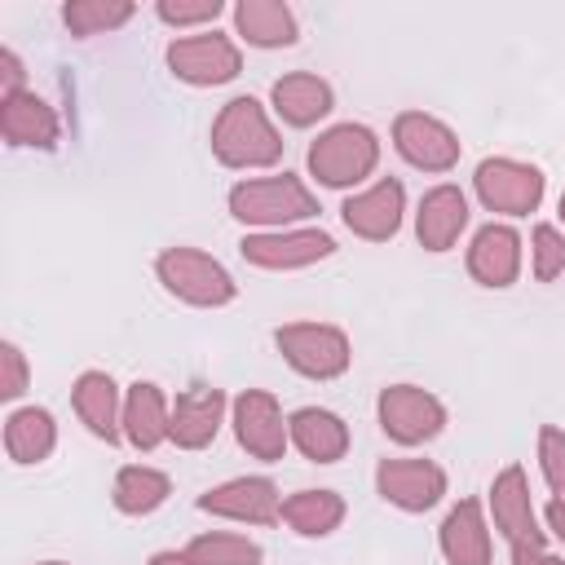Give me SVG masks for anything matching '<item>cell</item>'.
I'll return each mask as SVG.
<instances>
[{"label":"cell","mask_w":565,"mask_h":565,"mask_svg":"<svg viewBox=\"0 0 565 565\" xmlns=\"http://www.w3.org/2000/svg\"><path fill=\"white\" fill-rule=\"evenodd\" d=\"M212 154L225 168H269L282 159V137L256 97H234L212 124Z\"/></svg>","instance_id":"6da1fadb"},{"label":"cell","mask_w":565,"mask_h":565,"mask_svg":"<svg viewBox=\"0 0 565 565\" xmlns=\"http://www.w3.org/2000/svg\"><path fill=\"white\" fill-rule=\"evenodd\" d=\"M230 212L256 230H291L296 221H309L318 212V199L305 190L300 177L282 172V177L238 181L230 190Z\"/></svg>","instance_id":"7a4b0ae2"},{"label":"cell","mask_w":565,"mask_h":565,"mask_svg":"<svg viewBox=\"0 0 565 565\" xmlns=\"http://www.w3.org/2000/svg\"><path fill=\"white\" fill-rule=\"evenodd\" d=\"M375 163H380V137L366 124H335L318 132L309 146V172L331 190L358 185L362 177L375 172Z\"/></svg>","instance_id":"3957f363"},{"label":"cell","mask_w":565,"mask_h":565,"mask_svg":"<svg viewBox=\"0 0 565 565\" xmlns=\"http://www.w3.org/2000/svg\"><path fill=\"white\" fill-rule=\"evenodd\" d=\"M154 274H159V282L177 300L199 305V309H221V305H230L238 296V282L230 278V269L221 260H212L207 252H199V247H168V252H159Z\"/></svg>","instance_id":"277c9868"},{"label":"cell","mask_w":565,"mask_h":565,"mask_svg":"<svg viewBox=\"0 0 565 565\" xmlns=\"http://www.w3.org/2000/svg\"><path fill=\"white\" fill-rule=\"evenodd\" d=\"M274 344L287 358V366L309 380H335L349 371V358H353L349 335L327 322H287L274 331Z\"/></svg>","instance_id":"5b68a950"},{"label":"cell","mask_w":565,"mask_h":565,"mask_svg":"<svg viewBox=\"0 0 565 565\" xmlns=\"http://www.w3.org/2000/svg\"><path fill=\"white\" fill-rule=\"evenodd\" d=\"M375 415H380L384 437H393L397 446L433 441L446 428V406L419 384H388L375 402Z\"/></svg>","instance_id":"8992f818"},{"label":"cell","mask_w":565,"mask_h":565,"mask_svg":"<svg viewBox=\"0 0 565 565\" xmlns=\"http://www.w3.org/2000/svg\"><path fill=\"white\" fill-rule=\"evenodd\" d=\"M168 71L194 88H212V84H230L243 71V53L230 35H216V31L181 35L168 44Z\"/></svg>","instance_id":"52a82bcc"},{"label":"cell","mask_w":565,"mask_h":565,"mask_svg":"<svg viewBox=\"0 0 565 565\" xmlns=\"http://www.w3.org/2000/svg\"><path fill=\"white\" fill-rule=\"evenodd\" d=\"M472 185L477 199L503 216H530L543 203V172L521 159H481Z\"/></svg>","instance_id":"ba28073f"},{"label":"cell","mask_w":565,"mask_h":565,"mask_svg":"<svg viewBox=\"0 0 565 565\" xmlns=\"http://www.w3.org/2000/svg\"><path fill=\"white\" fill-rule=\"evenodd\" d=\"M393 146L419 172H450L459 163V137L424 110H402L393 119Z\"/></svg>","instance_id":"9c48e42d"},{"label":"cell","mask_w":565,"mask_h":565,"mask_svg":"<svg viewBox=\"0 0 565 565\" xmlns=\"http://www.w3.org/2000/svg\"><path fill=\"white\" fill-rule=\"evenodd\" d=\"M238 252L260 269H305L335 252L327 230H256L238 243Z\"/></svg>","instance_id":"30bf717a"},{"label":"cell","mask_w":565,"mask_h":565,"mask_svg":"<svg viewBox=\"0 0 565 565\" xmlns=\"http://www.w3.org/2000/svg\"><path fill=\"white\" fill-rule=\"evenodd\" d=\"M234 437L256 459H269V463L282 459L291 437H287V419L278 411V397L265 388H243L234 397Z\"/></svg>","instance_id":"8fae6325"},{"label":"cell","mask_w":565,"mask_h":565,"mask_svg":"<svg viewBox=\"0 0 565 565\" xmlns=\"http://www.w3.org/2000/svg\"><path fill=\"white\" fill-rule=\"evenodd\" d=\"M375 490L402 512H428L446 494V472L433 459H380Z\"/></svg>","instance_id":"7c38bea8"},{"label":"cell","mask_w":565,"mask_h":565,"mask_svg":"<svg viewBox=\"0 0 565 565\" xmlns=\"http://www.w3.org/2000/svg\"><path fill=\"white\" fill-rule=\"evenodd\" d=\"M199 512H212L225 521H247V525H274L282 516V499L269 477H234V481L199 494Z\"/></svg>","instance_id":"4fadbf2b"},{"label":"cell","mask_w":565,"mask_h":565,"mask_svg":"<svg viewBox=\"0 0 565 565\" xmlns=\"http://www.w3.org/2000/svg\"><path fill=\"white\" fill-rule=\"evenodd\" d=\"M490 512H494L499 534L512 547H543V530H539V516H534V503H530V481H525V468L521 463H508L494 477V486H490Z\"/></svg>","instance_id":"5bb4252c"},{"label":"cell","mask_w":565,"mask_h":565,"mask_svg":"<svg viewBox=\"0 0 565 565\" xmlns=\"http://www.w3.org/2000/svg\"><path fill=\"white\" fill-rule=\"evenodd\" d=\"M402 212H406V190H402L397 177H384V181L366 185L362 194L344 199V207H340L344 225H349L358 238H366V243L393 238V234L402 230Z\"/></svg>","instance_id":"9a60e30c"},{"label":"cell","mask_w":565,"mask_h":565,"mask_svg":"<svg viewBox=\"0 0 565 565\" xmlns=\"http://www.w3.org/2000/svg\"><path fill=\"white\" fill-rule=\"evenodd\" d=\"M468 274L481 287H512L521 274V238L512 225H481L468 247Z\"/></svg>","instance_id":"2e32d148"},{"label":"cell","mask_w":565,"mask_h":565,"mask_svg":"<svg viewBox=\"0 0 565 565\" xmlns=\"http://www.w3.org/2000/svg\"><path fill=\"white\" fill-rule=\"evenodd\" d=\"M221 419H225V393L194 384L172 402V437L168 441H177L181 450H203L221 433Z\"/></svg>","instance_id":"e0dca14e"},{"label":"cell","mask_w":565,"mask_h":565,"mask_svg":"<svg viewBox=\"0 0 565 565\" xmlns=\"http://www.w3.org/2000/svg\"><path fill=\"white\" fill-rule=\"evenodd\" d=\"M0 132L9 146H31V150H49L57 141V115L44 97H35L31 88L22 93H4L0 97Z\"/></svg>","instance_id":"ac0fdd59"},{"label":"cell","mask_w":565,"mask_h":565,"mask_svg":"<svg viewBox=\"0 0 565 565\" xmlns=\"http://www.w3.org/2000/svg\"><path fill=\"white\" fill-rule=\"evenodd\" d=\"M468 225V199L459 185H433L424 199H419V212H415V234L428 252H450L459 243Z\"/></svg>","instance_id":"d6986e66"},{"label":"cell","mask_w":565,"mask_h":565,"mask_svg":"<svg viewBox=\"0 0 565 565\" xmlns=\"http://www.w3.org/2000/svg\"><path fill=\"white\" fill-rule=\"evenodd\" d=\"M71 402H75V415L84 419V428L102 441H119L124 437V402H119V388L106 371H84L71 388Z\"/></svg>","instance_id":"ffe728a7"},{"label":"cell","mask_w":565,"mask_h":565,"mask_svg":"<svg viewBox=\"0 0 565 565\" xmlns=\"http://www.w3.org/2000/svg\"><path fill=\"white\" fill-rule=\"evenodd\" d=\"M269 102H274V110H278L282 124H291V128H309V124H318V119L335 106V93H331V84H327L322 75L291 71V75L274 79Z\"/></svg>","instance_id":"44dd1931"},{"label":"cell","mask_w":565,"mask_h":565,"mask_svg":"<svg viewBox=\"0 0 565 565\" xmlns=\"http://www.w3.org/2000/svg\"><path fill=\"white\" fill-rule=\"evenodd\" d=\"M124 437L137 446V450H154L172 437V406L163 397L159 384L150 380H137L124 397Z\"/></svg>","instance_id":"7402d4cb"},{"label":"cell","mask_w":565,"mask_h":565,"mask_svg":"<svg viewBox=\"0 0 565 565\" xmlns=\"http://www.w3.org/2000/svg\"><path fill=\"white\" fill-rule=\"evenodd\" d=\"M287 437H291V446H296L305 459H313V463H335V459H344V450H349V428H344V419H340L335 411H322V406H300V411L287 419Z\"/></svg>","instance_id":"603a6c76"},{"label":"cell","mask_w":565,"mask_h":565,"mask_svg":"<svg viewBox=\"0 0 565 565\" xmlns=\"http://www.w3.org/2000/svg\"><path fill=\"white\" fill-rule=\"evenodd\" d=\"M441 556L450 565H490V525L477 499H459L441 521Z\"/></svg>","instance_id":"cb8c5ba5"},{"label":"cell","mask_w":565,"mask_h":565,"mask_svg":"<svg viewBox=\"0 0 565 565\" xmlns=\"http://www.w3.org/2000/svg\"><path fill=\"white\" fill-rule=\"evenodd\" d=\"M234 31L256 49H287L296 44V13L282 0H238Z\"/></svg>","instance_id":"d4e9b609"},{"label":"cell","mask_w":565,"mask_h":565,"mask_svg":"<svg viewBox=\"0 0 565 565\" xmlns=\"http://www.w3.org/2000/svg\"><path fill=\"white\" fill-rule=\"evenodd\" d=\"M57 446V424L44 406H22L4 419V450L13 463H40Z\"/></svg>","instance_id":"484cf974"},{"label":"cell","mask_w":565,"mask_h":565,"mask_svg":"<svg viewBox=\"0 0 565 565\" xmlns=\"http://www.w3.org/2000/svg\"><path fill=\"white\" fill-rule=\"evenodd\" d=\"M282 521L305 539H322L344 521V499L335 490H296L282 499Z\"/></svg>","instance_id":"4316f807"},{"label":"cell","mask_w":565,"mask_h":565,"mask_svg":"<svg viewBox=\"0 0 565 565\" xmlns=\"http://www.w3.org/2000/svg\"><path fill=\"white\" fill-rule=\"evenodd\" d=\"M168 494H172V481H168L159 468H146V463H128V468H119L115 490H110L115 508L128 512V516H146V512H154Z\"/></svg>","instance_id":"83f0119b"},{"label":"cell","mask_w":565,"mask_h":565,"mask_svg":"<svg viewBox=\"0 0 565 565\" xmlns=\"http://www.w3.org/2000/svg\"><path fill=\"white\" fill-rule=\"evenodd\" d=\"M137 9L128 0H66L62 4V22L71 35H102V31H115L132 18Z\"/></svg>","instance_id":"f1b7e54d"},{"label":"cell","mask_w":565,"mask_h":565,"mask_svg":"<svg viewBox=\"0 0 565 565\" xmlns=\"http://www.w3.org/2000/svg\"><path fill=\"white\" fill-rule=\"evenodd\" d=\"M185 556L194 565H260V543L243 539V534H199L185 543Z\"/></svg>","instance_id":"f546056e"},{"label":"cell","mask_w":565,"mask_h":565,"mask_svg":"<svg viewBox=\"0 0 565 565\" xmlns=\"http://www.w3.org/2000/svg\"><path fill=\"white\" fill-rule=\"evenodd\" d=\"M530 252H534V278L539 282H552L556 274H565V234L556 225H534Z\"/></svg>","instance_id":"4dcf8cb0"},{"label":"cell","mask_w":565,"mask_h":565,"mask_svg":"<svg viewBox=\"0 0 565 565\" xmlns=\"http://www.w3.org/2000/svg\"><path fill=\"white\" fill-rule=\"evenodd\" d=\"M539 468H543V481L556 490V499H565V433L552 424L539 433Z\"/></svg>","instance_id":"1f68e13d"},{"label":"cell","mask_w":565,"mask_h":565,"mask_svg":"<svg viewBox=\"0 0 565 565\" xmlns=\"http://www.w3.org/2000/svg\"><path fill=\"white\" fill-rule=\"evenodd\" d=\"M221 0H159V22L168 26H199L221 18Z\"/></svg>","instance_id":"d6a6232c"},{"label":"cell","mask_w":565,"mask_h":565,"mask_svg":"<svg viewBox=\"0 0 565 565\" xmlns=\"http://www.w3.org/2000/svg\"><path fill=\"white\" fill-rule=\"evenodd\" d=\"M0 362H4V380H0V397H22L26 393V358H22V349L13 344V340H4L0 344Z\"/></svg>","instance_id":"836d02e7"},{"label":"cell","mask_w":565,"mask_h":565,"mask_svg":"<svg viewBox=\"0 0 565 565\" xmlns=\"http://www.w3.org/2000/svg\"><path fill=\"white\" fill-rule=\"evenodd\" d=\"M22 79H26V71H22L18 53L0 49V84H4V93H22Z\"/></svg>","instance_id":"e575fe53"},{"label":"cell","mask_w":565,"mask_h":565,"mask_svg":"<svg viewBox=\"0 0 565 565\" xmlns=\"http://www.w3.org/2000/svg\"><path fill=\"white\" fill-rule=\"evenodd\" d=\"M512 565H565V556H552L547 547H512Z\"/></svg>","instance_id":"d590c367"},{"label":"cell","mask_w":565,"mask_h":565,"mask_svg":"<svg viewBox=\"0 0 565 565\" xmlns=\"http://www.w3.org/2000/svg\"><path fill=\"white\" fill-rule=\"evenodd\" d=\"M543 516H547V530H552V534H556V539L565 543V499H552Z\"/></svg>","instance_id":"8d00e7d4"},{"label":"cell","mask_w":565,"mask_h":565,"mask_svg":"<svg viewBox=\"0 0 565 565\" xmlns=\"http://www.w3.org/2000/svg\"><path fill=\"white\" fill-rule=\"evenodd\" d=\"M150 565H194V561H190L185 552H154Z\"/></svg>","instance_id":"74e56055"},{"label":"cell","mask_w":565,"mask_h":565,"mask_svg":"<svg viewBox=\"0 0 565 565\" xmlns=\"http://www.w3.org/2000/svg\"><path fill=\"white\" fill-rule=\"evenodd\" d=\"M35 565H66V561H35Z\"/></svg>","instance_id":"f35d334b"},{"label":"cell","mask_w":565,"mask_h":565,"mask_svg":"<svg viewBox=\"0 0 565 565\" xmlns=\"http://www.w3.org/2000/svg\"><path fill=\"white\" fill-rule=\"evenodd\" d=\"M561 221H565V194H561Z\"/></svg>","instance_id":"ab89813d"}]
</instances>
